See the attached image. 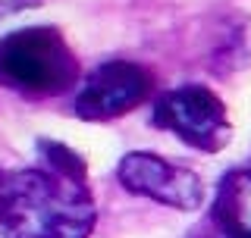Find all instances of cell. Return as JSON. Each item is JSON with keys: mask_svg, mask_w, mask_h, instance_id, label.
Here are the masks:
<instances>
[{"mask_svg": "<svg viewBox=\"0 0 251 238\" xmlns=\"http://www.w3.org/2000/svg\"><path fill=\"white\" fill-rule=\"evenodd\" d=\"M98 204L88 179L47 166L6 172L0 235L3 238H91Z\"/></svg>", "mask_w": 251, "mask_h": 238, "instance_id": "6da1fadb", "label": "cell"}, {"mask_svg": "<svg viewBox=\"0 0 251 238\" xmlns=\"http://www.w3.org/2000/svg\"><path fill=\"white\" fill-rule=\"evenodd\" d=\"M78 60L50 25L19 28L0 38V85L28 97H53L75 85Z\"/></svg>", "mask_w": 251, "mask_h": 238, "instance_id": "7a4b0ae2", "label": "cell"}, {"mask_svg": "<svg viewBox=\"0 0 251 238\" xmlns=\"http://www.w3.org/2000/svg\"><path fill=\"white\" fill-rule=\"evenodd\" d=\"M223 238H229V235H223Z\"/></svg>", "mask_w": 251, "mask_h": 238, "instance_id": "30bf717a", "label": "cell"}, {"mask_svg": "<svg viewBox=\"0 0 251 238\" xmlns=\"http://www.w3.org/2000/svg\"><path fill=\"white\" fill-rule=\"evenodd\" d=\"M151 122L204 154H217L232 141L226 104L204 85H182V88L163 91L154 100Z\"/></svg>", "mask_w": 251, "mask_h": 238, "instance_id": "3957f363", "label": "cell"}, {"mask_svg": "<svg viewBox=\"0 0 251 238\" xmlns=\"http://www.w3.org/2000/svg\"><path fill=\"white\" fill-rule=\"evenodd\" d=\"M3 182H6V172L0 169V210H3Z\"/></svg>", "mask_w": 251, "mask_h": 238, "instance_id": "9c48e42d", "label": "cell"}, {"mask_svg": "<svg viewBox=\"0 0 251 238\" xmlns=\"http://www.w3.org/2000/svg\"><path fill=\"white\" fill-rule=\"evenodd\" d=\"M116 179L129 194L157 201L173 210H198L204 204V182L195 169L170 163L151 150H129L116 166Z\"/></svg>", "mask_w": 251, "mask_h": 238, "instance_id": "277c9868", "label": "cell"}, {"mask_svg": "<svg viewBox=\"0 0 251 238\" xmlns=\"http://www.w3.org/2000/svg\"><path fill=\"white\" fill-rule=\"evenodd\" d=\"M214 219L229 238H251V169L229 172L217 188Z\"/></svg>", "mask_w": 251, "mask_h": 238, "instance_id": "8992f818", "label": "cell"}, {"mask_svg": "<svg viewBox=\"0 0 251 238\" xmlns=\"http://www.w3.org/2000/svg\"><path fill=\"white\" fill-rule=\"evenodd\" d=\"M38 154H41L47 169L63 172V176H73V179H88V166H85L82 154H75V150L69 144H63V141L41 138L38 141Z\"/></svg>", "mask_w": 251, "mask_h": 238, "instance_id": "52a82bcc", "label": "cell"}, {"mask_svg": "<svg viewBox=\"0 0 251 238\" xmlns=\"http://www.w3.org/2000/svg\"><path fill=\"white\" fill-rule=\"evenodd\" d=\"M154 91V75L141 63L107 60L82 82L75 94V116L85 122H107L141 107Z\"/></svg>", "mask_w": 251, "mask_h": 238, "instance_id": "5b68a950", "label": "cell"}, {"mask_svg": "<svg viewBox=\"0 0 251 238\" xmlns=\"http://www.w3.org/2000/svg\"><path fill=\"white\" fill-rule=\"evenodd\" d=\"M35 0H0V13H13V10H22V6H31Z\"/></svg>", "mask_w": 251, "mask_h": 238, "instance_id": "ba28073f", "label": "cell"}]
</instances>
